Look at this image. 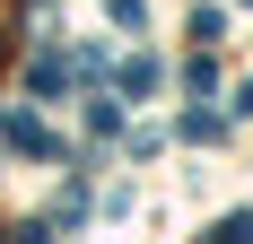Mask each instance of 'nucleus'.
Listing matches in <instances>:
<instances>
[{
  "instance_id": "nucleus-1",
  "label": "nucleus",
  "mask_w": 253,
  "mask_h": 244,
  "mask_svg": "<svg viewBox=\"0 0 253 244\" xmlns=\"http://www.w3.org/2000/svg\"><path fill=\"white\" fill-rule=\"evenodd\" d=\"M201 244H253V218H245V209H236V218H218V227H210Z\"/></svg>"
},
{
  "instance_id": "nucleus-2",
  "label": "nucleus",
  "mask_w": 253,
  "mask_h": 244,
  "mask_svg": "<svg viewBox=\"0 0 253 244\" xmlns=\"http://www.w3.org/2000/svg\"><path fill=\"white\" fill-rule=\"evenodd\" d=\"M140 87H157V61H140V52H131V61H123V96H140Z\"/></svg>"
},
{
  "instance_id": "nucleus-3",
  "label": "nucleus",
  "mask_w": 253,
  "mask_h": 244,
  "mask_svg": "<svg viewBox=\"0 0 253 244\" xmlns=\"http://www.w3.org/2000/svg\"><path fill=\"white\" fill-rule=\"evenodd\" d=\"M236 114H253V79H245V87H236Z\"/></svg>"
}]
</instances>
